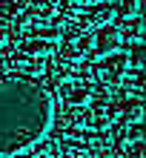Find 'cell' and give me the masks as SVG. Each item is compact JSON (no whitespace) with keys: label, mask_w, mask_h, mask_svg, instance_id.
I'll return each instance as SVG.
<instances>
[{"label":"cell","mask_w":146,"mask_h":158,"mask_svg":"<svg viewBox=\"0 0 146 158\" xmlns=\"http://www.w3.org/2000/svg\"><path fill=\"white\" fill-rule=\"evenodd\" d=\"M54 101L40 78L26 72L0 75V155H14L46 138Z\"/></svg>","instance_id":"obj_1"},{"label":"cell","mask_w":146,"mask_h":158,"mask_svg":"<svg viewBox=\"0 0 146 158\" xmlns=\"http://www.w3.org/2000/svg\"><path fill=\"white\" fill-rule=\"evenodd\" d=\"M120 46H123V38H120V32H117V26H100L97 35H95V46H92V52H89V58L92 60L106 58V55L117 52Z\"/></svg>","instance_id":"obj_2"},{"label":"cell","mask_w":146,"mask_h":158,"mask_svg":"<svg viewBox=\"0 0 146 158\" xmlns=\"http://www.w3.org/2000/svg\"><path fill=\"white\" fill-rule=\"evenodd\" d=\"M126 72H129V58H126V52H112L103 58V66H100V78L106 83H117Z\"/></svg>","instance_id":"obj_3"},{"label":"cell","mask_w":146,"mask_h":158,"mask_svg":"<svg viewBox=\"0 0 146 158\" xmlns=\"http://www.w3.org/2000/svg\"><path fill=\"white\" fill-rule=\"evenodd\" d=\"M117 32H120L123 43H129V46H138V43H143V23L138 20V17H126V23H123Z\"/></svg>","instance_id":"obj_4"},{"label":"cell","mask_w":146,"mask_h":158,"mask_svg":"<svg viewBox=\"0 0 146 158\" xmlns=\"http://www.w3.org/2000/svg\"><path fill=\"white\" fill-rule=\"evenodd\" d=\"M115 17L117 15H115L112 3H95L92 12H89V23H95V26H112Z\"/></svg>","instance_id":"obj_5"},{"label":"cell","mask_w":146,"mask_h":158,"mask_svg":"<svg viewBox=\"0 0 146 158\" xmlns=\"http://www.w3.org/2000/svg\"><path fill=\"white\" fill-rule=\"evenodd\" d=\"M63 98H66L72 106H83L89 101V86L86 83H66V86H63Z\"/></svg>","instance_id":"obj_6"},{"label":"cell","mask_w":146,"mask_h":158,"mask_svg":"<svg viewBox=\"0 0 146 158\" xmlns=\"http://www.w3.org/2000/svg\"><path fill=\"white\" fill-rule=\"evenodd\" d=\"M52 46H54V43L43 40V38H34V40H29V43H23V52H26V58L43 60V58H49V55H52Z\"/></svg>","instance_id":"obj_7"},{"label":"cell","mask_w":146,"mask_h":158,"mask_svg":"<svg viewBox=\"0 0 146 158\" xmlns=\"http://www.w3.org/2000/svg\"><path fill=\"white\" fill-rule=\"evenodd\" d=\"M123 115L129 124H143V95H132L123 104Z\"/></svg>","instance_id":"obj_8"},{"label":"cell","mask_w":146,"mask_h":158,"mask_svg":"<svg viewBox=\"0 0 146 158\" xmlns=\"http://www.w3.org/2000/svg\"><path fill=\"white\" fill-rule=\"evenodd\" d=\"M112 9H115V15L138 17V15H140V9H143V0H112Z\"/></svg>","instance_id":"obj_9"},{"label":"cell","mask_w":146,"mask_h":158,"mask_svg":"<svg viewBox=\"0 0 146 158\" xmlns=\"http://www.w3.org/2000/svg\"><path fill=\"white\" fill-rule=\"evenodd\" d=\"M92 46H95V35H92V32H83V35L77 38L75 49H77L80 55H86V52H92Z\"/></svg>","instance_id":"obj_10"},{"label":"cell","mask_w":146,"mask_h":158,"mask_svg":"<svg viewBox=\"0 0 146 158\" xmlns=\"http://www.w3.org/2000/svg\"><path fill=\"white\" fill-rule=\"evenodd\" d=\"M126 138H129L132 144H143V124H132L129 132H126Z\"/></svg>","instance_id":"obj_11"},{"label":"cell","mask_w":146,"mask_h":158,"mask_svg":"<svg viewBox=\"0 0 146 158\" xmlns=\"http://www.w3.org/2000/svg\"><path fill=\"white\" fill-rule=\"evenodd\" d=\"M60 58H63V60H77L80 52L75 49V46H63V49H60Z\"/></svg>","instance_id":"obj_12"},{"label":"cell","mask_w":146,"mask_h":158,"mask_svg":"<svg viewBox=\"0 0 146 158\" xmlns=\"http://www.w3.org/2000/svg\"><path fill=\"white\" fill-rule=\"evenodd\" d=\"M3 12H6V17H14L17 20V17H20V6L17 3H3Z\"/></svg>","instance_id":"obj_13"},{"label":"cell","mask_w":146,"mask_h":158,"mask_svg":"<svg viewBox=\"0 0 146 158\" xmlns=\"http://www.w3.org/2000/svg\"><path fill=\"white\" fill-rule=\"evenodd\" d=\"M80 6H95V3H103V0H77Z\"/></svg>","instance_id":"obj_14"}]
</instances>
